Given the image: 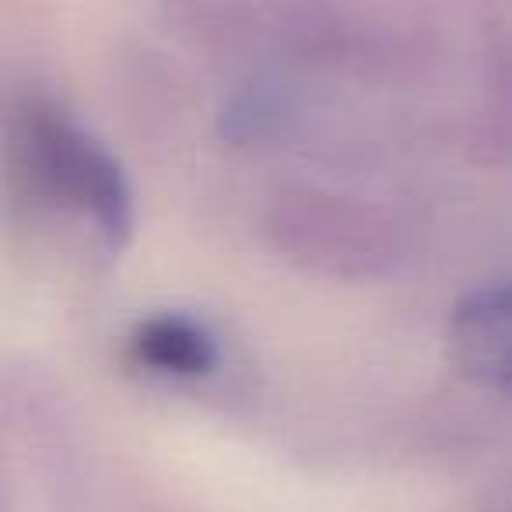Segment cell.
Wrapping results in <instances>:
<instances>
[{
	"label": "cell",
	"instance_id": "cell-1",
	"mask_svg": "<svg viewBox=\"0 0 512 512\" xmlns=\"http://www.w3.org/2000/svg\"><path fill=\"white\" fill-rule=\"evenodd\" d=\"M32 176L81 211L109 249L127 246L134 232V200L120 162L50 102H32L22 116Z\"/></svg>",
	"mask_w": 512,
	"mask_h": 512
},
{
	"label": "cell",
	"instance_id": "cell-2",
	"mask_svg": "<svg viewBox=\"0 0 512 512\" xmlns=\"http://www.w3.org/2000/svg\"><path fill=\"white\" fill-rule=\"evenodd\" d=\"M449 355L477 386L512 393V281L481 285L456 302Z\"/></svg>",
	"mask_w": 512,
	"mask_h": 512
},
{
	"label": "cell",
	"instance_id": "cell-3",
	"mask_svg": "<svg viewBox=\"0 0 512 512\" xmlns=\"http://www.w3.org/2000/svg\"><path fill=\"white\" fill-rule=\"evenodd\" d=\"M127 351L155 376L197 379L218 369V341L200 320L183 313H158L130 330Z\"/></svg>",
	"mask_w": 512,
	"mask_h": 512
},
{
	"label": "cell",
	"instance_id": "cell-4",
	"mask_svg": "<svg viewBox=\"0 0 512 512\" xmlns=\"http://www.w3.org/2000/svg\"><path fill=\"white\" fill-rule=\"evenodd\" d=\"M278 116H281V102L274 99L267 88H249V92L232 99V106L225 109V116H221V134L235 144L256 141V137H264L267 130L278 123Z\"/></svg>",
	"mask_w": 512,
	"mask_h": 512
}]
</instances>
